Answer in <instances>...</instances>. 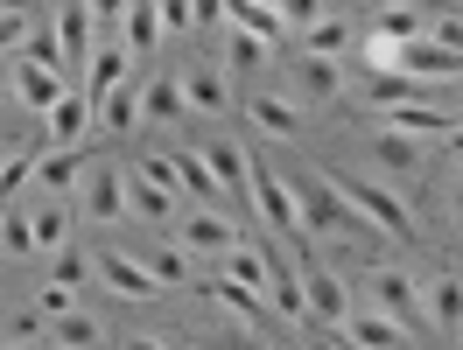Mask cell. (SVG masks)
<instances>
[{"label": "cell", "mask_w": 463, "mask_h": 350, "mask_svg": "<svg viewBox=\"0 0 463 350\" xmlns=\"http://www.w3.org/2000/svg\"><path fill=\"white\" fill-rule=\"evenodd\" d=\"M330 189L345 197L365 225H373L379 238H401V245H421V225H414V210L393 197V189H379V182H365V175H330Z\"/></svg>", "instance_id": "1"}, {"label": "cell", "mask_w": 463, "mask_h": 350, "mask_svg": "<svg viewBox=\"0 0 463 350\" xmlns=\"http://www.w3.org/2000/svg\"><path fill=\"white\" fill-rule=\"evenodd\" d=\"M358 309H373V316L401 322L407 336H421V329H429V309H421V281H414L407 266H386V260L365 273V301H358Z\"/></svg>", "instance_id": "2"}, {"label": "cell", "mask_w": 463, "mask_h": 350, "mask_svg": "<svg viewBox=\"0 0 463 350\" xmlns=\"http://www.w3.org/2000/svg\"><path fill=\"white\" fill-rule=\"evenodd\" d=\"M78 217H85L91 232H119L134 210H127V169L119 161H85L78 175Z\"/></svg>", "instance_id": "3"}, {"label": "cell", "mask_w": 463, "mask_h": 350, "mask_svg": "<svg viewBox=\"0 0 463 350\" xmlns=\"http://www.w3.org/2000/svg\"><path fill=\"white\" fill-rule=\"evenodd\" d=\"M246 204L260 210V225H267V238L274 245H309L302 238V217H295V197H288V182H281V169H267V161H253L246 169Z\"/></svg>", "instance_id": "4"}, {"label": "cell", "mask_w": 463, "mask_h": 350, "mask_svg": "<svg viewBox=\"0 0 463 350\" xmlns=\"http://www.w3.org/2000/svg\"><path fill=\"white\" fill-rule=\"evenodd\" d=\"M302 309H309L317 322H330V329H345V316L358 309V294L345 288V273H337V266L302 260Z\"/></svg>", "instance_id": "5"}, {"label": "cell", "mask_w": 463, "mask_h": 350, "mask_svg": "<svg viewBox=\"0 0 463 350\" xmlns=\"http://www.w3.org/2000/svg\"><path fill=\"white\" fill-rule=\"evenodd\" d=\"M337 91H345V70L330 57H302V50H295L288 70H281V98H295V106H330Z\"/></svg>", "instance_id": "6"}, {"label": "cell", "mask_w": 463, "mask_h": 350, "mask_svg": "<svg viewBox=\"0 0 463 350\" xmlns=\"http://www.w3.org/2000/svg\"><path fill=\"white\" fill-rule=\"evenodd\" d=\"M57 42H63V78H85L99 57V7H57Z\"/></svg>", "instance_id": "7"}, {"label": "cell", "mask_w": 463, "mask_h": 350, "mask_svg": "<svg viewBox=\"0 0 463 350\" xmlns=\"http://www.w3.org/2000/svg\"><path fill=\"white\" fill-rule=\"evenodd\" d=\"M239 238L246 232L232 225L225 210H183V217H175V245H183V253H218V260H225Z\"/></svg>", "instance_id": "8"}, {"label": "cell", "mask_w": 463, "mask_h": 350, "mask_svg": "<svg viewBox=\"0 0 463 350\" xmlns=\"http://www.w3.org/2000/svg\"><path fill=\"white\" fill-rule=\"evenodd\" d=\"M190 119V106H183V78L175 70H155L141 91V134H169V126H183Z\"/></svg>", "instance_id": "9"}, {"label": "cell", "mask_w": 463, "mask_h": 350, "mask_svg": "<svg viewBox=\"0 0 463 350\" xmlns=\"http://www.w3.org/2000/svg\"><path fill=\"white\" fill-rule=\"evenodd\" d=\"M91 134H99V113H91L85 85H71L57 106H50V147H57V154H71V147L91 141Z\"/></svg>", "instance_id": "10"}, {"label": "cell", "mask_w": 463, "mask_h": 350, "mask_svg": "<svg viewBox=\"0 0 463 350\" xmlns=\"http://www.w3.org/2000/svg\"><path fill=\"white\" fill-rule=\"evenodd\" d=\"M197 154H203V169H211V182H218V197H232V204H239V197H246V169H253V154L232 141V134H211Z\"/></svg>", "instance_id": "11"}, {"label": "cell", "mask_w": 463, "mask_h": 350, "mask_svg": "<svg viewBox=\"0 0 463 350\" xmlns=\"http://www.w3.org/2000/svg\"><path fill=\"white\" fill-rule=\"evenodd\" d=\"M246 126L267 134V141H288V134H302V106L281 98V91H267V85H253L246 91Z\"/></svg>", "instance_id": "12"}, {"label": "cell", "mask_w": 463, "mask_h": 350, "mask_svg": "<svg viewBox=\"0 0 463 350\" xmlns=\"http://www.w3.org/2000/svg\"><path fill=\"white\" fill-rule=\"evenodd\" d=\"M175 78H183V106L197 119H225L232 113V85H225L218 63H190V70H175Z\"/></svg>", "instance_id": "13"}, {"label": "cell", "mask_w": 463, "mask_h": 350, "mask_svg": "<svg viewBox=\"0 0 463 350\" xmlns=\"http://www.w3.org/2000/svg\"><path fill=\"white\" fill-rule=\"evenodd\" d=\"M91 266H99V281H106L113 294H127V301H155V294H162V288H155V273H147L141 260H127L119 245H99V260H91Z\"/></svg>", "instance_id": "14"}, {"label": "cell", "mask_w": 463, "mask_h": 350, "mask_svg": "<svg viewBox=\"0 0 463 350\" xmlns=\"http://www.w3.org/2000/svg\"><path fill=\"white\" fill-rule=\"evenodd\" d=\"M421 309H429V329L435 336H463V273H435L429 288H421Z\"/></svg>", "instance_id": "15"}, {"label": "cell", "mask_w": 463, "mask_h": 350, "mask_svg": "<svg viewBox=\"0 0 463 350\" xmlns=\"http://www.w3.org/2000/svg\"><path fill=\"white\" fill-rule=\"evenodd\" d=\"M113 329L91 316V309H57L50 316V350H106Z\"/></svg>", "instance_id": "16"}, {"label": "cell", "mask_w": 463, "mask_h": 350, "mask_svg": "<svg viewBox=\"0 0 463 350\" xmlns=\"http://www.w3.org/2000/svg\"><path fill=\"white\" fill-rule=\"evenodd\" d=\"M345 344H358V350H414V336H407L401 322H386V316H373V309H351L345 316V329H337Z\"/></svg>", "instance_id": "17"}, {"label": "cell", "mask_w": 463, "mask_h": 350, "mask_svg": "<svg viewBox=\"0 0 463 350\" xmlns=\"http://www.w3.org/2000/svg\"><path fill=\"white\" fill-rule=\"evenodd\" d=\"M386 134H407V141H449L457 119L435 113V106H401V113H386Z\"/></svg>", "instance_id": "18"}, {"label": "cell", "mask_w": 463, "mask_h": 350, "mask_svg": "<svg viewBox=\"0 0 463 350\" xmlns=\"http://www.w3.org/2000/svg\"><path fill=\"white\" fill-rule=\"evenodd\" d=\"M225 266H232V273H225L232 288H246V294H274V273H267V253L253 245V238H239V245L225 253Z\"/></svg>", "instance_id": "19"}, {"label": "cell", "mask_w": 463, "mask_h": 350, "mask_svg": "<svg viewBox=\"0 0 463 350\" xmlns=\"http://www.w3.org/2000/svg\"><path fill=\"white\" fill-rule=\"evenodd\" d=\"M7 78H14V98H22L29 113H43V119H50V106H57L63 91H71L63 78H50V70H35V63H14Z\"/></svg>", "instance_id": "20"}, {"label": "cell", "mask_w": 463, "mask_h": 350, "mask_svg": "<svg viewBox=\"0 0 463 350\" xmlns=\"http://www.w3.org/2000/svg\"><path fill=\"white\" fill-rule=\"evenodd\" d=\"M29 232H35V253H63V245H71V210H63V197H43V204L29 210Z\"/></svg>", "instance_id": "21"}, {"label": "cell", "mask_w": 463, "mask_h": 350, "mask_svg": "<svg viewBox=\"0 0 463 350\" xmlns=\"http://www.w3.org/2000/svg\"><path fill=\"white\" fill-rule=\"evenodd\" d=\"M225 22H239V29H253L260 42H281V35H288V14H281L274 0H232V7H225Z\"/></svg>", "instance_id": "22"}, {"label": "cell", "mask_w": 463, "mask_h": 350, "mask_svg": "<svg viewBox=\"0 0 463 350\" xmlns=\"http://www.w3.org/2000/svg\"><path fill=\"white\" fill-rule=\"evenodd\" d=\"M119 42H127V57L141 63L147 50H155V42H162V7H141V0H134V7H127V14H119Z\"/></svg>", "instance_id": "23"}, {"label": "cell", "mask_w": 463, "mask_h": 350, "mask_svg": "<svg viewBox=\"0 0 463 350\" xmlns=\"http://www.w3.org/2000/svg\"><path fill=\"white\" fill-rule=\"evenodd\" d=\"M421 91L407 70H386V78H365V106H379V113H401V106H421Z\"/></svg>", "instance_id": "24"}, {"label": "cell", "mask_w": 463, "mask_h": 350, "mask_svg": "<svg viewBox=\"0 0 463 350\" xmlns=\"http://www.w3.org/2000/svg\"><path fill=\"white\" fill-rule=\"evenodd\" d=\"M127 210L147 217V225H175V189H155V182H141V175L127 169Z\"/></svg>", "instance_id": "25"}, {"label": "cell", "mask_w": 463, "mask_h": 350, "mask_svg": "<svg viewBox=\"0 0 463 350\" xmlns=\"http://www.w3.org/2000/svg\"><path fill=\"white\" fill-rule=\"evenodd\" d=\"M365 154H373L379 169H393V175H414V169H421V141H407V134H386V126H379L373 141H365Z\"/></svg>", "instance_id": "26"}, {"label": "cell", "mask_w": 463, "mask_h": 350, "mask_svg": "<svg viewBox=\"0 0 463 350\" xmlns=\"http://www.w3.org/2000/svg\"><path fill=\"white\" fill-rule=\"evenodd\" d=\"M169 161H175V182H183V197H197V210L218 204V182H211V169H203V154H197V147H175Z\"/></svg>", "instance_id": "27"}, {"label": "cell", "mask_w": 463, "mask_h": 350, "mask_svg": "<svg viewBox=\"0 0 463 350\" xmlns=\"http://www.w3.org/2000/svg\"><path fill=\"white\" fill-rule=\"evenodd\" d=\"M134 253L155 273V288H190V253L183 245H134Z\"/></svg>", "instance_id": "28"}, {"label": "cell", "mask_w": 463, "mask_h": 350, "mask_svg": "<svg viewBox=\"0 0 463 350\" xmlns=\"http://www.w3.org/2000/svg\"><path fill=\"white\" fill-rule=\"evenodd\" d=\"M373 35H386V42L414 50V42L429 35V14H421V7H379V14H373Z\"/></svg>", "instance_id": "29"}, {"label": "cell", "mask_w": 463, "mask_h": 350, "mask_svg": "<svg viewBox=\"0 0 463 350\" xmlns=\"http://www.w3.org/2000/svg\"><path fill=\"white\" fill-rule=\"evenodd\" d=\"M267 50H274V42H260L253 29L225 22V57H232V70H239V78H260V70H267Z\"/></svg>", "instance_id": "30"}, {"label": "cell", "mask_w": 463, "mask_h": 350, "mask_svg": "<svg viewBox=\"0 0 463 350\" xmlns=\"http://www.w3.org/2000/svg\"><path fill=\"white\" fill-rule=\"evenodd\" d=\"M78 175H85V161H78V154H57V147H43V161H35V189H43V197H63V189H78Z\"/></svg>", "instance_id": "31"}, {"label": "cell", "mask_w": 463, "mask_h": 350, "mask_svg": "<svg viewBox=\"0 0 463 350\" xmlns=\"http://www.w3.org/2000/svg\"><path fill=\"white\" fill-rule=\"evenodd\" d=\"M345 50H351V22H345V14H330V7H323V22H317L309 35H302V57H330V63H337Z\"/></svg>", "instance_id": "32"}, {"label": "cell", "mask_w": 463, "mask_h": 350, "mask_svg": "<svg viewBox=\"0 0 463 350\" xmlns=\"http://www.w3.org/2000/svg\"><path fill=\"white\" fill-rule=\"evenodd\" d=\"M35 70H50V78H63V42H57V14H35V29H29V57Z\"/></svg>", "instance_id": "33"}, {"label": "cell", "mask_w": 463, "mask_h": 350, "mask_svg": "<svg viewBox=\"0 0 463 350\" xmlns=\"http://www.w3.org/2000/svg\"><path fill=\"white\" fill-rule=\"evenodd\" d=\"M85 281H91L85 245H63V253H50V288H63V294H85Z\"/></svg>", "instance_id": "34"}, {"label": "cell", "mask_w": 463, "mask_h": 350, "mask_svg": "<svg viewBox=\"0 0 463 350\" xmlns=\"http://www.w3.org/2000/svg\"><path fill=\"white\" fill-rule=\"evenodd\" d=\"M211 301H218V309H225L232 322H246V329H260V294H246V288H232V281H211Z\"/></svg>", "instance_id": "35"}, {"label": "cell", "mask_w": 463, "mask_h": 350, "mask_svg": "<svg viewBox=\"0 0 463 350\" xmlns=\"http://www.w3.org/2000/svg\"><path fill=\"white\" fill-rule=\"evenodd\" d=\"M0 344H14V350H43V344H50V316H43V309H22V316H7Z\"/></svg>", "instance_id": "36"}, {"label": "cell", "mask_w": 463, "mask_h": 350, "mask_svg": "<svg viewBox=\"0 0 463 350\" xmlns=\"http://www.w3.org/2000/svg\"><path fill=\"white\" fill-rule=\"evenodd\" d=\"M0 245H7V260H29V253H35L29 210H0Z\"/></svg>", "instance_id": "37"}, {"label": "cell", "mask_w": 463, "mask_h": 350, "mask_svg": "<svg viewBox=\"0 0 463 350\" xmlns=\"http://www.w3.org/2000/svg\"><path fill=\"white\" fill-rule=\"evenodd\" d=\"M197 350H260V336H253L246 322H239V329H203Z\"/></svg>", "instance_id": "38"}, {"label": "cell", "mask_w": 463, "mask_h": 350, "mask_svg": "<svg viewBox=\"0 0 463 350\" xmlns=\"http://www.w3.org/2000/svg\"><path fill=\"white\" fill-rule=\"evenodd\" d=\"M29 29H35V14H22V7H0V57H7V50H22V42H29Z\"/></svg>", "instance_id": "39"}, {"label": "cell", "mask_w": 463, "mask_h": 350, "mask_svg": "<svg viewBox=\"0 0 463 350\" xmlns=\"http://www.w3.org/2000/svg\"><path fill=\"white\" fill-rule=\"evenodd\" d=\"M365 63H373V78H386V70H401V42H386V35H373V42H365Z\"/></svg>", "instance_id": "40"}, {"label": "cell", "mask_w": 463, "mask_h": 350, "mask_svg": "<svg viewBox=\"0 0 463 350\" xmlns=\"http://www.w3.org/2000/svg\"><path fill=\"white\" fill-rule=\"evenodd\" d=\"M162 29H169V35L197 29V7H190V0H169V7H162Z\"/></svg>", "instance_id": "41"}, {"label": "cell", "mask_w": 463, "mask_h": 350, "mask_svg": "<svg viewBox=\"0 0 463 350\" xmlns=\"http://www.w3.org/2000/svg\"><path fill=\"white\" fill-rule=\"evenodd\" d=\"M442 210H449V225L463 232V175H449V182H442Z\"/></svg>", "instance_id": "42"}, {"label": "cell", "mask_w": 463, "mask_h": 350, "mask_svg": "<svg viewBox=\"0 0 463 350\" xmlns=\"http://www.w3.org/2000/svg\"><path fill=\"white\" fill-rule=\"evenodd\" d=\"M127 350H169V344H162V336H134Z\"/></svg>", "instance_id": "43"}, {"label": "cell", "mask_w": 463, "mask_h": 350, "mask_svg": "<svg viewBox=\"0 0 463 350\" xmlns=\"http://www.w3.org/2000/svg\"><path fill=\"white\" fill-rule=\"evenodd\" d=\"M449 154H463V126H457V134H449Z\"/></svg>", "instance_id": "44"}, {"label": "cell", "mask_w": 463, "mask_h": 350, "mask_svg": "<svg viewBox=\"0 0 463 350\" xmlns=\"http://www.w3.org/2000/svg\"><path fill=\"white\" fill-rule=\"evenodd\" d=\"M449 350H463V336H457V344H449Z\"/></svg>", "instance_id": "45"}, {"label": "cell", "mask_w": 463, "mask_h": 350, "mask_svg": "<svg viewBox=\"0 0 463 350\" xmlns=\"http://www.w3.org/2000/svg\"><path fill=\"white\" fill-rule=\"evenodd\" d=\"M0 350H14V344H0Z\"/></svg>", "instance_id": "46"}, {"label": "cell", "mask_w": 463, "mask_h": 350, "mask_svg": "<svg viewBox=\"0 0 463 350\" xmlns=\"http://www.w3.org/2000/svg\"><path fill=\"white\" fill-rule=\"evenodd\" d=\"M457 126H463V113H457Z\"/></svg>", "instance_id": "47"}]
</instances>
